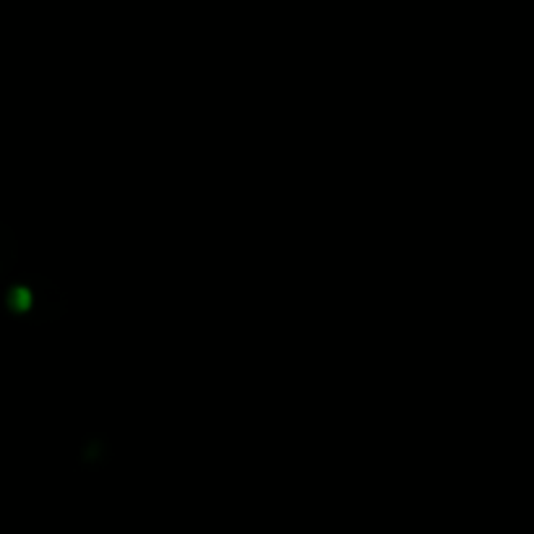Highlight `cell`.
<instances>
[{"label":"cell","instance_id":"cell-1","mask_svg":"<svg viewBox=\"0 0 534 534\" xmlns=\"http://www.w3.org/2000/svg\"><path fill=\"white\" fill-rule=\"evenodd\" d=\"M32 303H34V297L29 292V287H13L8 292V305L11 310H16V313H27Z\"/></svg>","mask_w":534,"mask_h":534}]
</instances>
